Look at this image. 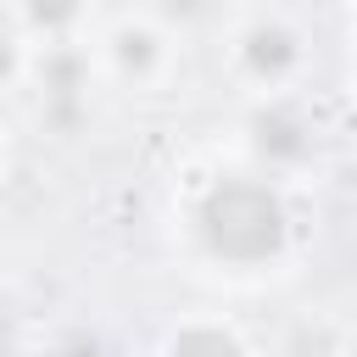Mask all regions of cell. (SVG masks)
Segmentation results:
<instances>
[{
	"label": "cell",
	"mask_w": 357,
	"mask_h": 357,
	"mask_svg": "<svg viewBox=\"0 0 357 357\" xmlns=\"http://www.w3.org/2000/svg\"><path fill=\"white\" fill-rule=\"evenodd\" d=\"M167 240L195 279L229 290H268L290 279L307 257V218L296 190L223 156L190 167L173 184Z\"/></svg>",
	"instance_id": "cell-1"
},
{
	"label": "cell",
	"mask_w": 357,
	"mask_h": 357,
	"mask_svg": "<svg viewBox=\"0 0 357 357\" xmlns=\"http://www.w3.org/2000/svg\"><path fill=\"white\" fill-rule=\"evenodd\" d=\"M229 162L284 184V190H312L329 178L335 162V134L318 112V100L307 89L290 95H251L234 100V123H229Z\"/></svg>",
	"instance_id": "cell-2"
},
{
	"label": "cell",
	"mask_w": 357,
	"mask_h": 357,
	"mask_svg": "<svg viewBox=\"0 0 357 357\" xmlns=\"http://www.w3.org/2000/svg\"><path fill=\"white\" fill-rule=\"evenodd\" d=\"M218 73L229 78L234 100L251 95H290L312 78V33L290 6H234L218 22Z\"/></svg>",
	"instance_id": "cell-3"
},
{
	"label": "cell",
	"mask_w": 357,
	"mask_h": 357,
	"mask_svg": "<svg viewBox=\"0 0 357 357\" xmlns=\"http://www.w3.org/2000/svg\"><path fill=\"white\" fill-rule=\"evenodd\" d=\"M89 56L106 89L134 95V100H156L178 84L184 73V39L167 33L156 17H145L139 6L112 11L106 22L89 28Z\"/></svg>",
	"instance_id": "cell-4"
},
{
	"label": "cell",
	"mask_w": 357,
	"mask_h": 357,
	"mask_svg": "<svg viewBox=\"0 0 357 357\" xmlns=\"http://www.w3.org/2000/svg\"><path fill=\"white\" fill-rule=\"evenodd\" d=\"M22 95L33 100L39 128L50 134H89L95 123V100L106 95L95 56H89V33L84 39H56V45H33L28 50V78Z\"/></svg>",
	"instance_id": "cell-5"
},
{
	"label": "cell",
	"mask_w": 357,
	"mask_h": 357,
	"mask_svg": "<svg viewBox=\"0 0 357 357\" xmlns=\"http://www.w3.org/2000/svg\"><path fill=\"white\" fill-rule=\"evenodd\" d=\"M151 357H268V351L245 335L240 318H229L218 307H195V312H178L156 335Z\"/></svg>",
	"instance_id": "cell-6"
},
{
	"label": "cell",
	"mask_w": 357,
	"mask_h": 357,
	"mask_svg": "<svg viewBox=\"0 0 357 357\" xmlns=\"http://www.w3.org/2000/svg\"><path fill=\"white\" fill-rule=\"evenodd\" d=\"M6 17L28 45H56L95 28V0H6Z\"/></svg>",
	"instance_id": "cell-7"
},
{
	"label": "cell",
	"mask_w": 357,
	"mask_h": 357,
	"mask_svg": "<svg viewBox=\"0 0 357 357\" xmlns=\"http://www.w3.org/2000/svg\"><path fill=\"white\" fill-rule=\"evenodd\" d=\"M145 17H156L167 33L195 39V33H218V22L234 11V0H134Z\"/></svg>",
	"instance_id": "cell-8"
},
{
	"label": "cell",
	"mask_w": 357,
	"mask_h": 357,
	"mask_svg": "<svg viewBox=\"0 0 357 357\" xmlns=\"http://www.w3.org/2000/svg\"><path fill=\"white\" fill-rule=\"evenodd\" d=\"M33 357H123L117 340L100 329V324H84V318H67V324H50L45 335H33L28 346Z\"/></svg>",
	"instance_id": "cell-9"
},
{
	"label": "cell",
	"mask_w": 357,
	"mask_h": 357,
	"mask_svg": "<svg viewBox=\"0 0 357 357\" xmlns=\"http://www.w3.org/2000/svg\"><path fill=\"white\" fill-rule=\"evenodd\" d=\"M33 307H28V290L11 279V273H0V357H28V346H33Z\"/></svg>",
	"instance_id": "cell-10"
},
{
	"label": "cell",
	"mask_w": 357,
	"mask_h": 357,
	"mask_svg": "<svg viewBox=\"0 0 357 357\" xmlns=\"http://www.w3.org/2000/svg\"><path fill=\"white\" fill-rule=\"evenodd\" d=\"M28 39L11 28V17H0V100L6 95H22V78H28Z\"/></svg>",
	"instance_id": "cell-11"
},
{
	"label": "cell",
	"mask_w": 357,
	"mask_h": 357,
	"mask_svg": "<svg viewBox=\"0 0 357 357\" xmlns=\"http://www.w3.org/2000/svg\"><path fill=\"white\" fill-rule=\"evenodd\" d=\"M11 167H17V134H11V123L0 117V184L11 178Z\"/></svg>",
	"instance_id": "cell-12"
},
{
	"label": "cell",
	"mask_w": 357,
	"mask_h": 357,
	"mask_svg": "<svg viewBox=\"0 0 357 357\" xmlns=\"http://www.w3.org/2000/svg\"><path fill=\"white\" fill-rule=\"evenodd\" d=\"M335 6H351V0H335Z\"/></svg>",
	"instance_id": "cell-13"
}]
</instances>
